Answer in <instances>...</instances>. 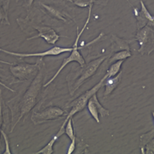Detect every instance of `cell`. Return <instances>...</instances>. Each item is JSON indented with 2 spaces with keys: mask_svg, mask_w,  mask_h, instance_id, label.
Returning a JSON list of instances; mask_svg holds the SVG:
<instances>
[{
  "mask_svg": "<svg viewBox=\"0 0 154 154\" xmlns=\"http://www.w3.org/2000/svg\"><path fill=\"white\" fill-rule=\"evenodd\" d=\"M73 49L72 48H63V47L59 46H54V48H51V49L45 51L44 52H39V53H16L12 52V51H7V50L2 49L0 48V52H3L5 54H10V55L15 56V57H54V56H58L60 54H64V53L71 52Z\"/></svg>",
  "mask_w": 154,
  "mask_h": 154,
  "instance_id": "ba28073f",
  "label": "cell"
},
{
  "mask_svg": "<svg viewBox=\"0 0 154 154\" xmlns=\"http://www.w3.org/2000/svg\"><path fill=\"white\" fill-rule=\"evenodd\" d=\"M111 42H112V46H111V54L117 52V51H122V50H129L130 51L129 48V42L124 39L120 38L117 35H113L111 36Z\"/></svg>",
  "mask_w": 154,
  "mask_h": 154,
  "instance_id": "5bb4252c",
  "label": "cell"
},
{
  "mask_svg": "<svg viewBox=\"0 0 154 154\" xmlns=\"http://www.w3.org/2000/svg\"><path fill=\"white\" fill-rule=\"evenodd\" d=\"M152 141H154V129H153L150 132H147L145 134H143L140 137V149H141V153H144V147L151 143Z\"/></svg>",
  "mask_w": 154,
  "mask_h": 154,
  "instance_id": "2e32d148",
  "label": "cell"
},
{
  "mask_svg": "<svg viewBox=\"0 0 154 154\" xmlns=\"http://www.w3.org/2000/svg\"><path fill=\"white\" fill-rule=\"evenodd\" d=\"M1 134L3 136V138H4V141H5V150L3 152L4 154H11V152L10 150V145H9V138L8 137L7 134L4 132V130L2 129L1 130Z\"/></svg>",
  "mask_w": 154,
  "mask_h": 154,
  "instance_id": "cb8c5ba5",
  "label": "cell"
},
{
  "mask_svg": "<svg viewBox=\"0 0 154 154\" xmlns=\"http://www.w3.org/2000/svg\"><path fill=\"white\" fill-rule=\"evenodd\" d=\"M65 126H66V123H64V122H63V124H62V126H61V127H60V129H59L58 132L56 133V135H54V136L52 137V138L50 140L49 142H48V144H47L46 145L43 147V148L41 149L40 150H38V151L35 152V153H34L35 154H40V153L52 154L53 153H54V144H55L56 141H57V140H58L59 138H60V137H61L62 135L65 133Z\"/></svg>",
  "mask_w": 154,
  "mask_h": 154,
  "instance_id": "7c38bea8",
  "label": "cell"
},
{
  "mask_svg": "<svg viewBox=\"0 0 154 154\" xmlns=\"http://www.w3.org/2000/svg\"><path fill=\"white\" fill-rule=\"evenodd\" d=\"M93 98H94L95 103H96V108H97L98 111H99V115H100L102 117H106V116H109L110 111H108V109H106V108H104V107L101 105V103L99 102V99H98L96 93H95V94L93 95Z\"/></svg>",
  "mask_w": 154,
  "mask_h": 154,
  "instance_id": "ffe728a7",
  "label": "cell"
},
{
  "mask_svg": "<svg viewBox=\"0 0 154 154\" xmlns=\"http://www.w3.org/2000/svg\"><path fill=\"white\" fill-rule=\"evenodd\" d=\"M122 76H123V72L120 71L117 75L111 78H108L104 81V86L105 87V92H104V98H107L114 91L116 88L118 87L121 81Z\"/></svg>",
  "mask_w": 154,
  "mask_h": 154,
  "instance_id": "30bf717a",
  "label": "cell"
},
{
  "mask_svg": "<svg viewBox=\"0 0 154 154\" xmlns=\"http://www.w3.org/2000/svg\"><path fill=\"white\" fill-rule=\"evenodd\" d=\"M66 115V111L56 106H51L42 111H34L31 116V120L34 125H40L50 120H57Z\"/></svg>",
  "mask_w": 154,
  "mask_h": 154,
  "instance_id": "52a82bcc",
  "label": "cell"
},
{
  "mask_svg": "<svg viewBox=\"0 0 154 154\" xmlns=\"http://www.w3.org/2000/svg\"><path fill=\"white\" fill-rule=\"evenodd\" d=\"M108 78L106 75H104L103 78L100 80L98 84H96V85L93 87H92L91 89L88 90L87 91H86L85 93H83L81 96H80L79 97L75 99V100L72 101V102H69L67 105H66V108H70V111L68 114L67 117H66V120H64V123H66L67 120H69L71 117H73L77 113L80 112V111H82L86 106H87V102H88L89 99L91 98V96L93 95H94L95 93H97V92L102 88L104 86V81L106 78Z\"/></svg>",
  "mask_w": 154,
  "mask_h": 154,
  "instance_id": "5b68a950",
  "label": "cell"
},
{
  "mask_svg": "<svg viewBox=\"0 0 154 154\" xmlns=\"http://www.w3.org/2000/svg\"><path fill=\"white\" fill-rule=\"evenodd\" d=\"M72 118L73 117H71L69 120H67L66 123V126H65V133L66 134L68 137L69 138V139L72 141V140L75 139L76 135H75V131H74L73 128V121H72Z\"/></svg>",
  "mask_w": 154,
  "mask_h": 154,
  "instance_id": "d6986e66",
  "label": "cell"
},
{
  "mask_svg": "<svg viewBox=\"0 0 154 154\" xmlns=\"http://www.w3.org/2000/svg\"><path fill=\"white\" fill-rule=\"evenodd\" d=\"M10 0H0V24L10 26L8 11Z\"/></svg>",
  "mask_w": 154,
  "mask_h": 154,
  "instance_id": "9a60e30c",
  "label": "cell"
},
{
  "mask_svg": "<svg viewBox=\"0 0 154 154\" xmlns=\"http://www.w3.org/2000/svg\"><path fill=\"white\" fill-rule=\"evenodd\" d=\"M43 63V59L41 57L35 63L33 64L20 63L15 65H11L9 69L14 80L11 83V84L18 82H26L30 80H33L39 72L41 66Z\"/></svg>",
  "mask_w": 154,
  "mask_h": 154,
  "instance_id": "277c9868",
  "label": "cell"
},
{
  "mask_svg": "<svg viewBox=\"0 0 154 154\" xmlns=\"http://www.w3.org/2000/svg\"><path fill=\"white\" fill-rule=\"evenodd\" d=\"M87 107L89 112H90V115L93 117V119H94L98 123H100V120H99V111H98L97 108H96V103H95L93 95L91 96V98L89 99L88 102H87Z\"/></svg>",
  "mask_w": 154,
  "mask_h": 154,
  "instance_id": "e0dca14e",
  "label": "cell"
},
{
  "mask_svg": "<svg viewBox=\"0 0 154 154\" xmlns=\"http://www.w3.org/2000/svg\"><path fill=\"white\" fill-rule=\"evenodd\" d=\"M108 58V56H103L99 58L95 59L88 63H85L83 66H80L75 70L71 71L66 77L68 88L70 96H73L77 90L90 78L93 76L101 65Z\"/></svg>",
  "mask_w": 154,
  "mask_h": 154,
  "instance_id": "7a4b0ae2",
  "label": "cell"
},
{
  "mask_svg": "<svg viewBox=\"0 0 154 154\" xmlns=\"http://www.w3.org/2000/svg\"><path fill=\"white\" fill-rule=\"evenodd\" d=\"M40 5L45 9V11L48 13V14L51 16V17H54L57 20H60L65 21V22H67L69 20H72V17L69 14L66 13L64 11H60L57 8L51 5H48L44 4V3H40Z\"/></svg>",
  "mask_w": 154,
  "mask_h": 154,
  "instance_id": "8fae6325",
  "label": "cell"
},
{
  "mask_svg": "<svg viewBox=\"0 0 154 154\" xmlns=\"http://www.w3.org/2000/svg\"><path fill=\"white\" fill-rule=\"evenodd\" d=\"M0 70H3V69L0 68ZM0 86H2V87H5V89L8 90L9 91L12 92V93H15V92H16V91H15V90H14L13 89H11V87H9L8 86H7V85H6V84H5L4 83H3L2 81V78H0Z\"/></svg>",
  "mask_w": 154,
  "mask_h": 154,
  "instance_id": "d4e9b609",
  "label": "cell"
},
{
  "mask_svg": "<svg viewBox=\"0 0 154 154\" xmlns=\"http://www.w3.org/2000/svg\"><path fill=\"white\" fill-rule=\"evenodd\" d=\"M33 2H34V0H28V3H27V7L29 8L30 6L32 5Z\"/></svg>",
  "mask_w": 154,
  "mask_h": 154,
  "instance_id": "484cf974",
  "label": "cell"
},
{
  "mask_svg": "<svg viewBox=\"0 0 154 154\" xmlns=\"http://www.w3.org/2000/svg\"><path fill=\"white\" fill-rule=\"evenodd\" d=\"M33 29H36V31L38 32V34L36 35L32 36V37L28 38L26 39L27 41L32 40L34 38H42L45 39V42L49 45H55L57 41L60 39V35L51 27L48 26H38L35 25V23H29Z\"/></svg>",
  "mask_w": 154,
  "mask_h": 154,
  "instance_id": "9c48e42d",
  "label": "cell"
},
{
  "mask_svg": "<svg viewBox=\"0 0 154 154\" xmlns=\"http://www.w3.org/2000/svg\"><path fill=\"white\" fill-rule=\"evenodd\" d=\"M45 65H42L41 69L32 83L29 86L22 96H15L8 101L7 106L10 108L11 118V130L12 132L17 123L29 113V111L35 106L40 94L42 87H43L44 76H45Z\"/></svg>",
  "mask_w": 154,
  "mask_h": 154,
  "instance_id": "6da1fadb",
  "label": "cell"
},
{
  "mask_svg": "<svg viewBox=\"0 0 154 154\" xmlns=\"http://www.w3.org/2000/svg\"><path fill=\"white\" fill-rule=\"evenodd\" d=\"M135 39L139 44L138 53H140L141 55H150L154 49L153 26L146 25L140 29L135 35Z\"/></svg>",
  "mask_w": 154,
  "mask_h": 154,
  "instance_id": "8992f818",
  "label": "cell"
},
{
  "mask_svg": "<svg viewBox=\"0 0 154 154\" xmlns=\"http://www.w3.org/2000/svg\"><path fill=\"white\" fill-rule=\"evenodd\" d=\"M124 61L125 60H119V61H117L115 63H112L111 65H110L109 68L106 71V74H105L107 75V77L108 78H111V77H114L115 75H117L120 72L122 65L124 63Z\"/></svg>",
  "mask_w": 154,
  "mask_h": 154,
  "instance_id": "ac0fdd59",
  "label": "cell"
},
{
  "mask_svg": "<svg viewBox=\"0 0 154 154\" xmlns=\"http://www.w3.org/2000/svg\"><path fill=\"white\" fill-rule=\"evenodd\" d=\"M18 1H19V0H17V2H18Z\"/></svg>",
  "mask_w": 154,
  "mask_h": 154,
  "instance_id": "f1b7e54d",
  "label": "cell"
},
{
  "mask_svg": "<svg viewBox=\"0 0 154 154\" xmlns=\"http://www.w3.org/2000/svg\"><path fill=\"white\" fill-rule=\"evenodd\" d=\"M127 2L129 3V4H130V2H129V0H127Z\"/></svg>",
  "mask_w": 154,
  "mask_h": 154,
  "instance_id": "83f0119b",
  "label": "cell"
},
{
  "mask_svg": "<svg viewBox=\"0 0 154 154\" xmlns=\"http://www.w3.org/2000/svg\"><path fill=\"white\" fill-rule=\"evenodd\" d=\"M111 57H109L108 60L106 59L102 63L104 68L106 67L107 66L111 65L115 62L119 61V60H125L127 58H129L132 56V54L129 50H122V51H117V52L114 53V54H111Z\"/></svg>",
  "mask_w": 154,
  "mask_h": 154,
  "instance_id": "4fadbf2b",
  "label": "cell"
},
{
  "mask_svg": "<svg viewBox=\"0 0 154 154\" xmlns=\"http://www.w3.org/2000/svg\"><path fill=\"white\" fill-rule=\"evenodd\" d=\"M67 1L80 8L89 7L90 5H93V3L96 2V0H67Z\"/></svg>",
  "mask_w": 154,
  "mask_h": 154,
  "instance_id": "44dd1931",
  "label": "cell"
},
{
  "mask_svg": "<svg viewBox=\"0 0 154 154\" xmlns=\"http://www.w3.org/2000/svg\"><path fill=\"white\" fill-rule=\"evenodd\" d=\"M0 63H4V64H6V65H9V66H11V65H12V63H8V62L3 61V60H0Z\"/></svg>",
  "mask_w": 154,
  "mask_h": 154,
  "instance_id": "4316f807",
  "label": "cell"
},
{
  "mask_svg": "<svg viewBox=\"0 0 154 154\" xmlns=\"http://www.w3.org/2000/svg\"><path fill=\"white\" fill-rule=\"evenodd\" d=\"M140 3H141V13L143 14L144 15V17H145L146 18H147V20L149 21V22L151 24H154V18H153V15L150 14V13L149 12V11L147 10V7H146V5H144V2L142 1V0H140Z\"/></svg>",
  "mask_w": 154,
  "mask_h": 154,
  "instance_id": "7402d4cb",
  "label": "cell"
},
{
  "mask_svg": "<svg viewBox=\"0 0 154 154\" xmlns=\"http://www.w3.org/2000/svg\"><path fill=\"white\" fill-rule=\"evenodd\" d=\"M93 6V5H90L89 6V13H88V16H87V20H86L85 23H84V26H83V28L81 29V30L79 32H78V28H77V29L78 30H77L76 39H75V43H74L73 46H72L73 47V49H72V51H71V54L69 56V57H66V58H65L64 60H63V63H62V65L60 66V67L59 68L58 70L57 71V72L54 74V76H53L52 78H51V79L48 81V82L45 83V84H44L43 85L44 87H47L48 85H50V84H51V83H52L53 81H54V80L57 78V76L60 75V72H61L64 69V68L66 67V66H68L69 63L75 62V63H78V64L80 65V66H83L84 65H85V63H86L85 60H84V58L83 57V56L81 55V54L80 53V51H79V49H81L82 48H81H81H78V42H79L80 38H81V35L83 34V32H84V30H85L86 27L87 26L89 22H90Z\"/></svg>",
  "mask_w": 154,
  "mask_h": 154,
  "instance_id": "3957f363",
  "label": "cell"
},
{
  "mask_svg": "<svg viewBox=\"0 0 154 154\" xmlns=\"http://www.w3.org/2000/svg\"><path fill=\"white\" fill-rule=\"evenodd\" d=\"M5 104L4 100L2 99V90H0V134H1L2 130V126L3 123V114H4V111H3V105ZM2 150V143L1 139H0V153Z\"/></svg>",
  "mask_w": 154,
  "mask_h": 154,
  "instance_id": "603a6c76",
  "label": "cell"
}]
</instances>
